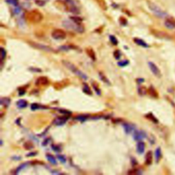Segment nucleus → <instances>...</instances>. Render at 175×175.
I'll use <instances>...</instances> for the list:
<instances>
[{
	"label": "nucleus",
	"instance_id": "nucleus-41",
	"mask_svg": "<svg viewBox=\"0 0 175 175\" xmlns=\"http://www.w3.org/2000/svg\"><path fill=\"white\" fill-rule=\"evenodd\" d=\"M21 8L19 7V6H15V9L13 10V12L15 14V15H19V13L21 12Z\"/></svg>",
	"mask_w": 175,
	"mask_h": 175
},
{
	"label": "nucleus",
	"instance_id": "nucleus-45",
	"mask_svg": "<svg viewBox=\"0 0 175 175\" xmlns=\"http://www.w3.org/2000/svg\"><path fill=\"white\" fill-rule=\"evenodd\" d=\"M51 148H52V149H53L54 151H56V152L60 151V148L59 146H56V145H52V146H51Z\"/></svg>",
	"mask_w": 175,
	"mask_h": 175
},
{
	"label": "nucleus",
	"instance_id": "nucleus-35",
	"mask_svg": "<svg viewBox=\"0 0 175 175\" xmlns=\"http://www.w3.org/2000/svg\"><path fill=\"white\" fill-rule=\"evenodd\" d=\"M129 64V62L127 60H122L120 62H118V65L119 66H127V65Z\"/></svg>",
	"mask_w": 175,
	"mask_h": 175
},
{
	"label": "nucleus",
	"instance_id": "nucleus-48",
	"mask_svg": "<svg viewBox=\"0 0 175 175\" xmlns=\"http://www.w3.org/2000/svg\"><path fill=\"white\" fill-rule=\"evenodd\" d=\"M37 154V152H30V153H29V154H27L26 156L27 157H32V156H34Z\"/></svg>",
	"mask_w": 175,
	"mask_h": 175
},
{
	"label": "nucleus",
	"instance_id": "nucleus-10",
	"mask_svg": "<svg viewBox=\"0 0 175 175\" xmlns=\"http://www.w3.org/2000/svg\"><path fill=\"white\" fill-rule=\"evenodd\" d=\"M69 116L66 115L65 116H61V117H57L54 120H53V124L57 126H61L64 125L65 122L67 121L69 119Z\"/></svg>",
	"mask_w": 175,
	"mask_h": 175
},
{
	"label": "nucleus",
	"instance_id": "nucleus-29",
	"mask_svg": "<svg viewBox=\"0 0 175 175\" xmlns=\"http://www.w3.org/2000/svg\"><path fill=\"white\" fill-rule=\"evenodd\" d=\"M70 19L72 20V21H74L75 23H79V24H81V23L83 21V19L81 18H80V16H71V17H70Z\"/></svg>",
	"mask_w": 175,
	"mask_h": 175
},
{
	"label": "nucleus",
	"instance_id": "nucleus-17",
	"mask_svg": "<svg viewBox=\"0 0 175 175\" xmlns=\"http://www.w3.org/2000/svg\"><path fill=\"white\" fill-rule=\"evenodd\" d=\"M133 40H134V42H135L137 45H138L141 46V47H146V48H147V47H149V45L146 43V42L144 41L143 40H142L140 38H135L133 39Z\"/></svg>",
	"mask_w": 175,
	"mask_h": 175
},
{
	"label": "nucleus",
	"instance_id": "nucleus-7",
	"mask_svg": "<svg viewBox=\"0 0 175 175\" xmlns=\"http://www.w3.org/2000/svg\"><path fill=\"white\" fill-rule=\"evenodd\" d=\"M65 2L66 4V6H67V9L69 10V12H72L73 14L80 13V9L77 7L75 2L72 0H65Z\"/></svg>",
	"mask_w": 175,
	"mask_h": 175
},
{
	"label": "nucleus",
	"instance_id": "nucleus-4",
	"mask_svg": "<svg viewBox=\"0 0 175 175\" xmlns=\"http://www.w3.org/2000/svg\"><path fill=\"white\" fill-rule=\"evenodd\" d=\"M148 6H149V9L157 16L159 18H165L167 16V13L161 10V8L157 6L156 4L151 2V1H148Z\"/></svg>",
	"mask_w": 175,
	"mask_h": 175
},
{
	"label": "nucleus",
	"instance_id": "nucleus-11",
	"mask_svg": "<svg viewBox=\"0 0 175 175\" xmlns=\"http://www.w3.org/2000/svg\"><path fill=\"white\" fill-rule=\"evenodd\" d=\"M152 34L155 35L157 38H162V39H170V35L166 34V32H161V31L153 30L152 31Z\"/></svg>",
	"mask_w": 175,
	"mask_h": 175
},
{
	"label": "nucleus",
	"instance_id": "nucleus-46",
	"mask_svg": "<svg viewBox=\"0 0 175 175\" xmlns=\"http://www.w3.org/2000/svg\"><path fill=\"white\" fill-rule=\"evenodd\" d=\"M49 140H50L49 138H47V139H46V140L45 141H43V143H42V146H47V145L48 144V143L49 142Z\"/></svg>",
	"mask_w": 175,
	"mask_h": 175
},
{
	"label": "nucleus",
	"instance_id": "nucleus-40",
	"mask_svg": "<svg viewBox=\"0 0 175 175\" xmlns=\"http://www.w3.org/2000/svg\"><path fill=\"white\" fill-rule=\"evenodd\" d=\"M114 57H115L116 60H119L120 57V56H121V53L120 52V51L116 50V51H114Z\"/></svg>",
	"mask_w": 175,
	"mask_h": 175
},
{
	"label": "nucleus",
	"instance_id": "nucleus-8",
	"mask_svg": "<svg viewBox=\"0 0 175 175\" xmlns=\"http://www.w3.org/2000/svg\"><path fill=\"white\" fill-rule=\"evenodd\" d=\"M149 67L155 76H156L157 77H161V73L159 69L158 68V66L155 63H153L152 62H149Z\"/></svg>",
	"mask_w": 175,
	"mask_h": 175
},
{
	"label": "nucleus",
	"instance_id": "nucleus-18",
	"mask_svg": "<svg viewBox=\"0 0 175 175\" xmlns=\"http://www.w3.org/2000/svg\"><path fill=\"white\" fill-rule=\"evenodd\" d=\"M155 161L157 163H158L161 159V157H162V154H161V150L159 147L157 148L155 152Z\"/></svg>",
	"mask_w": 175,
	"mask_h": 175
},
{
	"label": "nucleus",
	"instance_id": "nucleus-49",
	"mask_svg": "<svg viewBox=\"0 0 175 175\" xmlns=\"http://www.w3.org/2000/svg\"><path fill=\"white\" fill-rule=\"evenodd\" d=\"M12 159L13 160H17V161H19V160L21 159V157L18 156H14L12 157Z\"/></svg>",
	"mask_w": 175,
	"mask_h": 175
},
{
	"label": "nucleus",
	"instance_id": "nucleus-21",
	"mask_svg": "<svg viewBox=\"0 0 175 175\" xmlns=\"http://www.w3.org/2000/svg\"><path fill=\"white\" fill-rule=\"evenodd\" d=\"M16 105L20 109H23V108H25V107H26L27 106V102L25 100L21 99V100H19V101H17Z\"/></svg>",
	"mask_w": 175,
	"mask_h": 175
},
{
	"label": "nucleus",
	"instance_id": "nucleus-20",
	"mask_svg": "<svg viewBox=\"0 0 175 175\" xmlns=\"http://www.w3.org/2000/svg\"><path fill=\"white\" fill-rule=\"evenodd\" d=\"M148 93H149L150 95L153 98H157L158 97V93L156 91V90L152 87V86H151L148 89Z\"/></svg>",
	"mask_w": 175,
	"mask_h": 175
},
{
	"label": "nucleus",
	"instance_id": "nucleus-2",
	"mask_svg": "<svg viewBox=\"0 0 175 175\" xmlns=\"http://www.w3.org/2000/svg\"><path fill=\"white\" fill-rule=\"evenodd\" d=\"M62 25L66 29L71 30L75 31L76 32L80 33V34L83 33L85 30L83 25H81V24H79V23H75L74 21H72V20H71L70 19L64 20L62 22Z\"/></svg>",
	"mask_w": 175,
	"mask_h": 175
},
{
	"label": "nucleus",
	"instance_id": "nucleus-31",
	"mask_svg": "<svg viewBox=\"0 0 175 175\" xmlns=\"http://www.w3.org/2000/svg\"><path fill=\"white\" fill-rule=\"evenodd\" d=\"M23 146L26 150H30V149L34 148V145L31 142H25L24 144V145H23Z\"/></svg>",
	"mask_w": 175,
	"mask_h": 175
},
{
	"label": "nucleus",
	"instance_id": "nucleus-50",
	"mask_svg": "<svg viewBox=\"0 0 175 175\" xmlns=\"http://www.w3.org/2000/svg\"><path fill=\"white\" fill-rule=\"evenodd\" d=\"M137 81L138 83H142V82L144 81V79H137Z\"/></svg>",
	"mask_w": 175,
	"mask_h": 175
},
{
	"label": "nucleus",
	"instance_id": "nucleus-32",
	"mask_svg": "<svg viewBox=\"0 0 175 175\" xmlns=\"http://www.w3.org/2000/svg\"><path fill=\"white\" fill-rule=\"evenodd\" d=\"M92 86H93L94 90H95L96 92V94L100 95H101V90L99 89V86H98V84H96V82H93V83H92Z\"/></svg>",
	"mask_w": 175,
	"mask_h": 175
},
{
	"label": "nucleus",
	"instance_id": "nucleus-37",
	"mask_svg": "<svg viewBox=\"0 0 175 175\" xmlns=\"http://www.w3.org/2000/svg\"><path fill=\"white\" fill-rule=\"evenodd\" d=\"M72 47L71 46H68V45H64V46H62L60 47H59V49L60 51H69L70 49H71Z\"/></svg>",
	"mask_w": 175,
	"mask_h": 175
},
{
	"label": "nucleus",
	"instance_id": "nucleus-16",
	"mask_svg": "<svg viewBox=\"0 0 175 175\" xmlns=\"http://www.w3.org/2000/svg\"><path fill=\"white\" fill-rule=\"evenodd\" d=\"M152 162V151H149L146 153L145 157V163L146 165H151Z\"/></svg>",
	"mask_w": 175,
	"mask_h": 175
},
{
	"label": "nucleus",
	"instance_id": "nucleus-15",
	"mask_svg": "<svg viewBox=\"0 0 175 175\" xmlns=\"http://www.w3.org/2000/svg\"><path fill=\"white\" fill-rule=\"evenodd\" d=\"M137 152L139 154L144 153L145 151V143L142 141H138L137 144Z\"/></svg>",
	"mask_w": 175,
	"mask_h": 175
},
{
	"label": "nucleus",
	"instance_id": "nucleus-22",
	"mask_svg": "<svg viewBox=\"0 0 175 175\" xmlns=\"http://www.w3.org/2000/svg\"><path fill=\"white\" fill-rule=\"evenodd\" d=\"M46 157H47V160H48L52 165H56V164H57L56 159L55 158V157L53 156V155H51V154H47V155H46Z\"/></svg>",
	"mask_w": 175,
	"mask_h": 175
},
{
	"label": "nucleus",
	"instance_id": "nucleus-9",
	"mask_svg": "<svg viewBox=\"0 0 175 175\" xmlns=\"http://www.w3.org/2000/svg\"><path fill=\"white\" fill-rule=\"evenodd\" d=\"M147 136L146 133L144 131H140V130H135L133 132V138L136 141H141L143 139L146 138Z\"/></svg>",
	"mask_w": 175,
	"mask_h": 175
},
{
	"label": "nucleus",
	"instance_id": "nucleus-5",
	"mask_svg": "<svg viewBox=\"0 0 175 175\" xmlns=\"http://www.w3.org/2000/svg\"><path fill=\"white\" fill-rule=\"evenodd\" d=\"M29 43L31 46H32L33 47H34L36 49H38L42 50V51L51 52V53H56L57 52L56 50L53 49V48L50 47L49 46L45 45H43V44H40V43L35 42H29Z\"/></svg>",
	"mask_w": 175,
	"mask_h": 175
},
{
	"label": "nucleus",
	"instance_id": "nucleus-13",
	"mask_svg": "<svg viewBox=\"0 0 175 175\" xmlns=\"http://www.w3.org/2000/svg\"><path fill=\"white\" fill-rule=\"evenodd\" d=\"M123 128L125 129L126 133L127 134H130V133H133L134 131H135V126H133L132 124L129 123V122H125L124 123L123 125Z\"/></svg>",
	"mask_w": 175,
	"mask_h": 175
},
{
	"label": "nucleus",
	"instance_id": "nucleus-47",
	"mask_svg": "<svg viewBox=\"0 0 175 175\" xmlns=\"http://www.w3.org/2000/svg\"><path fill=\"white\" fill-rule=\"evenodd\" d=\"M25 90H24V89H20L19 90V95L20 96H21V95H23L24 94H25Z\"/></svg>",
	"mask_w": 175,
	"mask_h": 175
},
{
	"label": "nucleus",
	"instance_id": "nucleus-6",
	"mask_svg": "<svg viewBox=\"0 0 175 175\" xmlns=\"http://www.w3.org/2000/svg\"><path fill=\"white\" fill-rule=\"evenodd\" d=\"M51 36L56 40H63L66 38V34L64 31L61 29H56L52 32Z\"/></svg>",
	"mask_w": 175,
	"mask_h": 175
},
{
	"label": "nucleus",
	"instance_id": "nucleus-30",
	"mask_svg": "<svg viewBox=\"0 0 175 175\" xmlns=\"http://www.w3.org/2000/svg\"><path fill=\"white\" fill-rule=\"evenodd\" d=\"M83 90L86 93V94H88V95H92V91L90 90V87L88 86L86 84H84V88H83Z\"/></svg>",
	"mask_w": 175,
	"mask_h": 175
},
{
	"label": "nucleus",
	"instance_id": "nucleus-38",
	"mask_svg": "<svg viewBox=\"0 0 175 175\" xmlns=\"http://www.w3.org/2000/svg\"><path fill=\"white\" fill-rule=\"evenodd\" d=\"M110 41L111 42V43L114 45H116L117 44H118V40L116 39V38L114 36H112V35H111L110 36Z\"/></svg>",
	"mask_w": 175,
	"mask_h": 175
},
{
	"label": "nucleus",
	"instance_id": "nucleus-25",
	"mask_svg": "<svg viewBox=\"0 0 175 175\" xmlns=\"http://www.w3.org/2000/svg\"><path fill=\"white\" fill-rule=\"evenodd\" d=\"M28 166H29V163H27H27H24V164H21V166H19V167L16 169L15 173L16 174H19L20 172L21 171V170H23V169H25V168L27 167Z\"/></svg>",
	"mask_w": 175,
	"mask_h": 175
},
{
	"label": "nucleus",
	"instance_id": "nucleus-1",
	"mask_svg": "<svg viewBox=\"0 0 175 175\" xmlns=\"http://www.w3.org/2000/svg\"><path fill=\"white\" fill-rule=\"evenodd\" d=\"M62 64H64L66 68H67V69L70 70L72 72H73L74 74H75L76 75L80 77V78H81V79H83L84 80H87L88 79V77L81 70L78 69L77 67L76 66L75 64H73L72 63H71V62L68 61V60H62Z\"/></svg>",
	"mask_w": 175,
	"mask_h": 175
},
{
	"label": "nucleus",
	"instance_id": "nucleus-19",
	"mask_svg": "<svg viewBox=\"0 0 175 175\" xmlns=\"http://www.w3.org/2000/svg\"><path fill=\"white\" fill-rule=\"evenodd\" d=\"M86 51V53L88 55V56L90 57L92 60L95 61L96 60V54L95 52L94 51V50L91 48H87Z\"/></svg>",
	"mask_w": 175,
	"mask_h": 175
},
{
	"label": "nucleus",
	"instance_id": "nucleus-14",
	"mask_svg": "<svg viewBox=\"0 0 175 175\" xmlns=\"http://www.w3.org/2000/svg\"><path fill=\"white\" fill-rule=\"evenodd\" d=\"M49 83V81L46 77H40L36 81V85L37 86H46Z\"/></svg>",
	"mask_w": 175,
	"mask_h": 175
},
{
	"label": "nucleus",
	"instance_id": "nucleus-26",
	"mask_svg": "<svg viewBox=\"0 0 175 175\" xmlns=\"http://www.w3.org/2000/svg\"><path fill=\"white\" fill-rule=\"evenodd\" d=\"M43 108H46V107L41 105L38 103H33L31 105V109L32 110H39V109H43Z\"/></svg>",
	"mask_w": 175,
	"mask_h": 175
},
{
	"label": "nucleus",
	"instance_id": "nucleus-27",
	"mask_svg": "<svg viewBox=\"0 0 175 175\" xmlns=\"http://www.w3.org/2000/svg\"><path fill=\"white\" fill-rule=\"evenodd\" d=\"M99 77H100V79L102 80L103 82H105V84H108V85H110V82L109 80L107 78V77H105V75L103 73H102L101 72H100L99 73Z\"/></svg>",
	"mask_w": 175,
	"mask_h": 175
},
{
	"label": "nucleus",
	"instance_id": "nucleus-43",
	"mask_svg": "<svg viewBox=\"0 0 175 175\" xmlns=\"http://www.w3.org/2000/svg\"><path fill=\"white\" fill-rule=\"evenodd\" d=\"M58 111H59V112H60L62 114H65V115H68V116H69L70 114H71V111H69L68 110H62V109H61V110H59Z\"/></svg>",
	"mask_w": 175,
	"mask_h": 175
},
{
	"label": "nucleus",
	"instance_id": "nucleus-44",
	"mask_svg": "<svg viewBox=\"0 0 175 175\" xmlns=\"http://www.w3.org/2000/svg\"><path fill=\"white\" fill-rule=\"evenodd\" d=\"M36 4L40 6H43L45 4V1L43 0H36Z\"/></svg>",
	"mask_w": 175,
	"mask_h": 175
},
{
	"label": "nucleus",
	"instance_id": "nucleus-42",
	"mask_svg": "<svg viewBox=\"0 0 175 175\" xmlns=\"http://www.w3.org/2000/svg\"><path fill=\"white\" fill-rule=\"evenodd\" d=\"M30 71H31L32 72H42V70L38 68H34V67H31L29 69Z\"/></svg>",
	"mask_w": 175,
	"mask_h": 175
},
{
	"label": "nucleus",
	"instance_id": "nucleus-28",
	"mask_svg": "<svg viewBox=\"0 0 175 175\" xmlns=\"http://www.w3.org/2000/svg\"><path fill=\"white\" fill-rule=\"evenodd\" d=\"M146 117L147 118H149L150 120H151L152 122H155V123H157V122H158V120H157L156 117H155V116L152 114H151V113L146 114Z\"/></svg>",
	"mask_w": 175,
	"mask_h": 175
},
{
	"label": "nucleus",
	"instance_id": "nucleus-36",
	"mask_svg": "<svg viewBox=\"0 0 175 175\" xmlns=\"http://www.w3.org/2000/svg\"><path fill=\"white\" fill-rule=\"evenodd\" d=\"M6 1L9 4H11L12 6H17L18 4H19V1L18 0H6Z\"/></svg>",
	"mask_w": 175,
	"mask_h": 175
},
{
	"label": "nucleus",
	"instance_id": "nucleus-23",
	"mask_svg": "<svg viewBox=\"0 0 175 175\" xmlns=\"http://www.w3.org/2000/svg\"><path fill=\"white\" fill-rule=\"evenodd\" d=\"M137 91H138V93L140 95L144 96L148 92V90L144 86H140L137 89Z\"/></svg>",
	"mask_w": 175,
	"mask_h": 175
},
{
	"label": "nucleus",
	"instance_id": "nucleus-12",
	"mask_svg": "<svg viewBox=\"0 0 175 175\" xmlns=\"http://www.w3.org/2000/svg\"><path fill=\"white\" fill-rule=\"evenodd\" d=\"M165 26L167 27V29L169 30H172V29H175V19L174 18H167L166 21H165Z\"/></svg>",
	"mask_w": 175,
	"mask_h": 175
},
{
	"label": "nucleus",
	"instance_id": "nucleus-3",
	"mask_svg": "<svg viewBox=\"0 0 175 175\" xmlns=\"http://www.w3.org/2000/svg\"><path fill=\"white\" fill-rule=\"evenodd\" d=\"M25 18L31 23H37L42 21L43 16L40 12L37 10H32V11L27 12L25 16Z\"/></svg>",
	"mask_w": 175,
	"mask_h": 175
},
{
	"label": "nucleus",
	"instance_id": "nucleus-34",
	"mask_svg": "<svg viewBox=\"0 0 175 175\" xmlns=\"http://www.w3.org/2000/svg\"><path fill=\"white\" fill-rule=\"evenodd\" d=\"M0 51H1V60L4 61V60L6 58V51L2 47H1Z\"/></svg>",
	"mask_w": 175,
	"mask_h": 175
},
{
	"label": "nucleus",
	"instance_id": "nucleus-39",
	"mask_svg": "<svg viewBox=\"0 0 175 175\" xmlns=\"http://www.w3.org/2000/svg\"><path fill=\"white\" fill-rule=\"evenodd\" d=\"M57 158H58V159L60 160L62 163H63V164L66 163V157H65L64 155H57Z\"/></svg>",
	"mask_w": 175,
	"mask_h": 175
},
{
	"label": "nucleus",
	"instance_id": "nucleus-33",
	"mask_svg": "<svg viewBox=\"0 0 175 175\" xmlns=\"http://www.w3.org/2000/svg\"><path fill=\"white\" fill-rule=\"evenodd\" d=\"M88 118V116L86 115H80L78 116L75 117V119L79 121H85Z\"/></svg>",
	"mask_w": 175,
	"mask_h": 175
},
{
	"label": "nucleus",
	"instance_id": "nucleus-24",
	"mask_svg": "<svg viewBox=\"0 0 175 175\" xmlns=\"http://www.w3.org/2000/svg\"><path fill=\"white\" fill-rule=\"evenodd\" d=\"M10 103V99L9 98H1V105L5 107L9 106Z\"/></svg>",
	"mask_w": 175,
	"mask_h": 175
}]
</instances>
